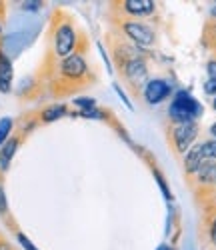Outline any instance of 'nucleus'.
<instances>
[{
  "mask_svg": "<svg viewBox=\"0 0 216 250\" xmlns=\"http://www.w3.org/2000/svg\"><path fill=\"white\" fill-rule=\"evenodd\" d=\"M88 64L80 52L70 54L68 58L60 60V64L56 66V80L52 84V94L54 96H66L82 86H88Z\"/></svg>",
  "mask_w": 216,
  "mask_h": 250,
  "instance_id": "1",
  "label": "nucleus"
},
{
  "mask_svg": "<svg viewBox=\"0 0 216 250\" xmlns=\"http://www.w3.org/2000/svg\"><path fill=\"white\" fill-rule=\"evenodd\" d=\"M52 36H54V58L64 60L76 52L78 34H76V26L70 16L56 14L54 26H52Z\"/></svg>",
  "mask_w": 216,
  "mask_h": 250,
  "instance_id": "2",
  "label": "nucleus"
},
{
  "mask_svg": "<svg viewBox=\"0 0 216 250\" xmlns=\"http://www.w3.org/2000/svg\"><path fill=\"white\" fill-rule=\"evenodd\" d=\"M202 114L200 102L194 98L188 90H178L174 94L168 108V118L172 124H186V122H196V118Z\"/></svg>",
  "mask_w": 216,
  "mask_h": 250,
  "instance_id": "3",
  "label": "nucleus"
},
{
  "mask_svg": "<svg viewBox=\"0 0 216 250\" xmlns=\"http://www.w3.org/2000/svg\"><path fill=\"white\" fill-rule=\"evenodd\" d=\"M200 132L198 122H186V124H172L168 128V140H170V146L174 150V154H186L194 140H196Z\"/></svg>",
  "mask_w": 216,
  "mask_h": 250,
  "instance_id": "4",
  "label": "nucleus"
},
{
  "mask_svg": "<svg viewBox=\"0 0 216 250\" xmlns=\"http://www.w3.org/2000/svg\"><path fill=\"white\" fill-rule=\"evenodd\" d=\"M120 30L124 32V36L130 40L134 46H152L156 42V34L154 30L150 28L148 24L140 22V20H134V18H120L118 22Z\"/></svg>",
  "mask_w": 216,
  "mask_h": 250,
  "instance_id": "5",
  "label": "nucleus"
},
{
  "mask_svg": "<svg viewBox=\"0 0 216 250\" xmlns=\"http://www.w3.org/2000/svg\"><path fill=\"white\" fill-rule=\"evenodd\" d=\"M120 68V74L130 82V84H146L148 82V68H146V62L144 58H130L122 62V64L118 66Z\"/></svg>",
  "mask_w": 216,
  "mask_h": 250,
  "instance_id": "6",
  "label": "nucleus"
},
{
  "mask_svg": "<svg viewBox=\"0 0 216 250\" xmlns=\"http://www.w3.org/2000/svg\"><path fill=\"white\" fill-rule=\"evenodd\" d=\"M114 4L124 18H134V20L142 16H150L156 10L154 0H124V2H114Z\"/></svg>",
  "mask_w": 216,
  "mask_h": 250,
  "instance_id": "7",
  "label": "nucleus"
},
{
  "mask_svg": "<svg viewBox=\"0 0 216 250\" xmlns=\"http://www.w3.org/2000/svg\"><path fill=\"white\" fill-rule=\"evenodd\" d=\"M172 92V84H168V80L164 78H152L144 84V98L148 104H160L166 100Z\"/></svg>",
  "mask_w": 216,
  "mask_h": 250,
  "instance_id": "8",
  "label": "nucleus"
},
{
  "mask_svg": "<svg viewBox=\"0 0 216 250\" xmlns=\"http://www.w3.org/2000/svg\"><path fill=\"white\" fill-rule=\"evenodd\" d=\"M12 60L4 52V48H0V92L8 94L12 90Z\"/></svg>",
  "mask_w": 216,
  "mask_h": 250,
  "instance_id": "9",
  "label": "nucleus"
},
{
  "mask_svg": "<svg viewBox=\"0 0 216 250\" xmlns=\"http://www.w3.org/2000/svg\"><path fill=\"white\" fill-rule=\"evenodd\" d=\"M202 228H204V232H206L208 246H212V248L216 250V204H208V206H204Z\"/></svg>",
  "mask_w": 216,
  "mask_h": 250,
  "instance_id": "10",
  "label": "nucleus"
},
{
  "mask_svg": "<svg viewBox=\"0 0 216 250\" xmlns=\"http://www.w3.org/2000/svg\"><path fill=\"white\" fill-rule=\"evenodd\" d=\"M202 162H204V156L200 152V144H194V146L184 154V174L188 178H192L194 174L198 172Z\"/></svg>",
  "mask_w": 216,
  "mask_h": 250,
  "instance_id": "11",
  "label": "nucleus"
},
{
  "mask_svg": "<svg viewBox=\"0 0 216 250\" xmlns=\"http://www.w3.org/2000/svg\"><path fill=\"white\" fill-rule=\"evenodd\" d=\"M18 144H20V138L18 136H10L4 144H2V148H0V170L6 172L10 168V162L18 150Z\"/></svg>",
  "mask_w": 216,
  "mask_h": 250,
  "instance_id": "12",
  "label": "nucleus"
},
{
  "mask_svg": "<svg viewBox=\"0 0 216 250\" xmlns=\"http://www.w3.org/2000/svg\"><path fill=\"white\" fill-rule=\"evenodd\" d=\"M202 46L216 52V18H210L204 24V32H202Z\"/></svg>",
  "mask_w": 216,
  "mask_h": 250,
  "instance_id": "13",
  "label": "nucleus"
},
{
  "mask_svg": "<svg viewBox=\"0 0 216 250\" xmlns=\"http://www.w3.org/2000/svg\"><path fill=\"white\" fill-rule=\"evenodd\" d=\"M64 114H66V106H64V104H54V106H48L40 112V120L42 122H54V120L62 118Z\"/></svg>",
  "mask_w": 216,
  "mask_h": 250,
  "instance_id": "14",
  "label": "nucleus"
},
{
  "mask_svg": "<svg viewBox=\"0 0 216 250\" xmlns=\"http://www.w3.org/2000/svg\"><path fill=\"white\" fill-rule=\"evenodd\" d=\"M200 152H202L204 160H216V140L210 138V140L200 142Z\"/></svg>",
  "mask_w": 216,
  "mask_h": 250,
  "instance_id": "15",
  "label": "nucleus"
},
{
  "mask_svg": "<svg viewBox=\"0 0 216 250\" xmlns=\"http://www.w3.org/2000/svg\"><path fill=\"white\" fill-rule=\"evenodd\" d=\"M12 118H2L0 120V148H2V144L10 138V132H12Z\"/></svg>",
  "mask_w": 216,
  "mask_h": 250,
  "instance_id": "16",
  "label": "nucleus"
},
{
  "mask_svg": "<svg viewBox=\"0 0 216 250\" xmlns=\"http://www.w3.org/2000/svg\"><path fill=\"white\" fill-rule=\"evenodd\" d=\"M74 104H76V106H80L82 110L96 108V102H94V98H78V100H74Z\"/></svg>",
  "mask_w": 216,
  "mask_h": 250,
  "instance_id": "17",
  "label": "nucleus"
},
{
  "mask_svg": "<svg viewBox=\"0 0 216 250\" xmlns=\"http://www.w3.org/2000/svg\"><path fill=\"white\" fill-rule=\"evenodd\" d=\"M154 176H156V180H158V186H160L162 192H164V198H166V200H172V194H170L168 186H166V182H164V176H162L158 170H154Z\"/></svg>",
  "mask_w": 216,
  "mask_h": 250,
  "instance_id": "18",
  "label": "nucleus"
},
{
  "mask_svg": "<svg viewBox=\"0 0 216 250\" xmlns=\"http://www.w3.org/2000/svg\"><path fill=\"white\" fill-rule=\"evenodd\" d=\"M8 214V204H6V192H4V186L0 184V216H6Z\"/></svg>",
  "mask_w": 216,
  "mask_h": 250,
  "instance_id": "19",
  "label": "nucleus"
},
{
  "mask_svg": "<svg viewBox=\"0 0 216 250\" xmlns=\"http://www.w3.org/2000/svg\"><path fill=\"white\" fill-rule=\"evenodd\" d=\"M16 238H18V242H20V244H22V248H24V250H38V248L30 242V238H28V236H24L22 232H18V234H16Z\"/></svg>",
  "mask_w": 216,
  "mask_h": 250,
  "instance_id": "20",
  "label": "nucleus"
},
{
  "mask_svg": "<svg viewBox=\"0 0 216 250\" xmlns=\"http://www.w3.org/2000/svg\"><path fill=\"white\" fill-rule=\"evenodd\" d=\"M206 72H208V80H214V82H216V56L208 60V64H206Z\"/></svg>",
  "mask_w": 216,
  "mask_h": 250,
  "instance_id": "21",
  "label": "nucleus"
},
{
  "mask_svg": "<svg viewBox=\"0 0 216 250\" xmlns=\"http://www.w3.org/2000/svg\"><path fill=\"white\" fill-rule=\"evenodd\" d=\"M204 92L210 94V96H216V82L214 80H206V84H204Z\"/></svg>",
  "mask_w": 216,
  "mask_h": 250,
  "instance_id": "22",
  "label": "nucleus"
},
{
  "mask_svg": "<svg viewBox=\"0 0 216 250\" xmlns=\"http://www.w3.org/2000/svg\"><path fill=\"white\" fill-rule=\"evenodd\" d=\"M42 2H22V10H38Z\"/></svg>",
  "mask_w": 216,
  "mask_h": 250,
  "instance_id": "23",
  "label": "nucleus"
},
{
  "mask_svg": "<svg viewBox=\"0 0 216 250\" xmlns=\"http://www.w3.org/2000/svg\"><path fill=\"white\" fill-rule=\"evenodd\" d=\"M0 250H12V246H10L6 240H2V238H0Z\"/></svg>",
  "mask_w": 216,
  "mask_h": 250,
  "instance_id": "24",
  "label": "nucleus"
},
{
  "mask_svg": "<svg viewBox=\"0 0 216 250\" xmlns=\"http://www.w3.org/2000/svg\"><path fill=\"white\" fill-rule=\"evenodd\" d=\"M156 250H174V248H172V246H168V244H160Z\"/></svg>",
  "mask_w": 216,
  "mask_h": 250,
  "instance_id": "25",
  "label": "nucleus"
},
{
  "mask_svg": "<svg viewBox=\"0 0 216 250\" xmlns=\"http://www.w3.org/2000/svg\"><path fill=\"white\" fill-rule=\"evenodd\" d=\"M210 134L214 136V140H216V122L212 124V126H210Z\"/></svg>",
  "mask_w": 216,
  "mask_h": 250,
  "instance_id": "26",
  "label": "nucleus"
},
{
  "mask_svg": "<svg viewBox=\"0 0 216 250\" xmlns=\"http://www.w3.org/2000/svg\"><path fill=\"white\" fill-rule=\"evenodd\" d=\"M2 12H4V8H2V4H0V18H2ZM0 32H2V20H0Z\"/></svg>",
  "mask_w": 216,
  "mask_h": 250,
  "instance_id": "27",
  "label": "nucleus"
},
{
  "mask_svg": "<svg viewBox=\"0 0 216 250\" xmlns=\"http://www.w3.org/2000/svg\"><path fill=\"white\" fill-rule=\"evenodd\" d=\"M212 108H214V110H216V96H214V98H212Z\"/></svg>",
  "mask_w": 216,
  "mask_h": 250,
  "instance_id": "28",
  "label": "nucleus"
},
{
  "mask_svg": "<svg viewBox=\"0 0 216 250\" xmlns=\"http://www.w3.org/2000/svg\"><path fill=\"white\" fill-rule=\"evenodd\" d=\"M212 204H216V190H214V194H212Z\"/></svg>",
  "mask_w": 216,
  "mask_h": 250,
  "instance_id": "29",
  "label": "nucleus"
},
{
  "mask_svg": "<svg viewBox=\"0 0 216 250\" xmlns=\"http://www.w3.org/2000/svg\"><path fill=\"white\" fill-rule=\"evenodd\" d=\"M212 16H214V18H216V6H214V8H212Z\"/></svg>",
  "mask_w": 216,
  "mask_h": 250,
  "instance_id": "30",
  "label": "nucleus"
}]
</instances>
